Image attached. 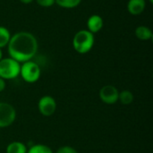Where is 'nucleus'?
<instances>
[{"mask_svg": "<svg viewBox=\"0 0 153 153\" xmlns=\"http://www.w3.org/2000/svg\"><path fill=\"white\" fill-rule=\"evenodd\" d=\"M11 36V32L6 27L0 26V48H3L8 45Z\"/></svg>", "mask_w": 153, "mask_h": 153, "instance_id": "12", "label": "nucleus"}, {"mask_svg": "<svg viewBox=\"0 0 153 153\" xmlns=\"http://www.w3.org/2000/svg\"><path fill=\"white\" fill-rule=\"evenodd\" d=\"M56 153H78L77 151L71 146H62L60 147Z\"/></svg>", "mask_w": 153, "mask_h": 153, "instance_id": "17", "label": "nucleus"}, {"mask_svg": "<svg viewBox=\"0 0 153 153\" xmlns=\"http://www.w3.org/2000/svg\"><path fill=\"white\" fill-rule=\"evenodd\" d=\"M100 100L107 105H114L118 101L119 91L113 85H105L100 91Z\"/></svg>", "mask_w": 153, "mask_h": 153, "instance_id": "7", "label": "nucleus"}, {"mask_svg": "<svg viewBox=\"0 0 153 153\" xmlns=\"http://www.w3.org/2000/svg\"><path fill=\"white\" fill-rule=\"evenodd\" d=\"M15 119V108L7 102H0V128L10 126L13 124Z\"/></svg>", "mask_w": 153, "mask_h": 153, "instance_id": "5", "label": "nucleus"}, {"mask_svg": "<svg viewBox=\"0 0 153 153\" xmlns=\"http://www.w3.org/2000/svg\"><path fill=\"white\" fill-rule=\"evenodd\" d=\"M149 1H150V3H151V4H153V0H149Z\"/></svg>", "mask_w": 153, "mask_h": 153, "instance_id": "21", "label": "nucleus"}, {"mask_svg": "<svg viewBox=\"0 0 153 153\" xmlns=\"http://www.w3.org/2000/svg\"><path fill=\"white\" fill-rule=\"evenodd\" d=\"M95 43V36L87 29L77 31L73 38V48L79 54L89 53Z\"/></svg>", "mask_w": 153, "mask_h": 153, "instance_id": "2", "label": "nucleus"}, {"mask_svg": "<svg viewBox=\"0 0 153 153\" xmlns=\"http://www.w3.org/2000/svg\"><path fill=\"white\" fill-rule=\"evenodd\" d=\"M55 3L61 8L73 9L77 7L82 3V0H55Z\"/></svg>", "mask_w": 153, "mask_h": 153, "instance_id": "13", "label": "nucleus"}, {"mask_svg": "<svg viewBox=\"0 0 153 153\" xmlns=\"http://www.w3.org/2000/svg\"><path fill=\"white\" fill-rule=\"evenodd\" d=\"M21 64L9 57L2 58L0 61V77L5 80H13L20 75Z\"/></svg>", "mask_w": 153, "mask_h": 153, "instance_id": "3", "label": "nucleus"}, {"mask_svg": "<svg viewBox=\"0 0 153 153\" xmlns=\"http://www.w3.org/2000/svg\"><path fill=\"white\" fill-rule=\"evenodd\" d=\"M87 30L92 34L100 31L104 26V20L99 14H92L87 20Z\"/></svg>", "mask_w": 153, "mask_h": 153, "instance_id": "8", "label": "nucleus"}, {"mask_svg": "<svg viewBox=\"0 0 153 153\" xmlns=\"http://www.w3.org/2000/svg\"><path fill=\"white\" fill-rule=\"evenodd\" d=\"M3 58V51H2V48H0V61L2 60Z\"/></svg>", "mask_w": 153, "mask_h": 153, "instance_id": "20", "label": "nucleus"}, {"mask_svg": "<svg viewBox=\"0 0 153 153\" xmlns=\"http://www.w3.org/2000/svg\"><path fill=\"white\" fill-rule=\"evenodd\" d=\"M27 153H53V152L48 145L34 144L27 151Z\"/></svg>", "mask_w": 153, "mask_h": 153, "instance_id": "15", "label": "nucleus"}, {"mask_svg": "<svg viewBox=\"0 0 153 153\" xmlns=\"http://www.w3.org/2000/svg\"><path fill=\"white\" fill-rule=\"evenodd\" d=\"M5 89V81L0 77V92H2Z\"/></svg>", "mask_w": 153, "mask_h": 153, "instance_id": "18", "label": "nucleus"}, {"mask_svg": "<svg viewBox=\"0 0 153 153\" xmlns=\"http://www.w3.org/2000/svg\"><path fill=\"white\" fill-rule=\"evenodd\" d=\"M37 38L29 31H18L11 36L7 45L9 56L20 64L31 60L38 52Z\"/></svg>", "mask_w": 153, "mask_h": 153, "instance_id": "1", "label": "nucleus"}, {"mask_svg": "<svg viewBox=\"0 0 153 153\" xmlns=\"http://www.w3.org/2000/svg\"><path fill=\"white\" fill-rule=\"evenodd\" d=\"M146 8V0H128L127 11L131 15H140Z\"/></svg>", "mask_w": 153, "mask_h": 153, "instance_id": "9", "label": "nucleus"}, {"mask_svg": "<svg viewBox=\"0 0 153 153\" xmlns=\"http://www.w3.org/2000/svg\"><path fill=\"white\" fill-rule=\"evenodd\" d=\"M27 147L21 142H13L6 147V153H27Z\"/></svg>", "mask_w": 153, "mask_h": 153, "instance_id": "11", "label": "nucleus"}, {"mask_svg": "<svg viewBox=\"0 0 153 153\" xmlns=\"http://www.w3.org/2000/svg\"><path fill=\"white\" fill-rule=\"evenodd\" d=\"M41 74V69L39 65L31 60L24 62L21 65L20 75L28 83H34L39 78Z\"/></svg>", "mask_w": 153, "mask_h": 153, "instance_id": "4", "label": "nucleus"}, {"mask_svg": "<svg viewBox=\"0 0 153 153\" xmlns=\"http://www.w3.org/2000/svg\"><path fill=\"white\" fill-rule=\"evenodd\" d=\"M38 108L39 113L44 117H51L55 114L56 110V100L49 96L46 95L39 99L38 103Z\"/></svg>", "mask_w": 153, "mask_h": 153, "instance_id": "6", "label": "nucleus"}, {"mask_svg": "<svg viewBox=\"0 0 153 153\" xmlns=\"http://www.w3.org/2000/svg\"><path fill=\"white\" fill-rule=\"evenodd\" d=\"M135 37L143 41H148L153 38L152 30L145 25H140L135 29Z\"/></svg>", "mask_w": 153, "mask_h": 153, "instance_id": "10", "label": "nucleus"}, {"mask_svg": "<svg viewBox=\"0 0 153 153\" xmlns=\"http://www.w3.org/2000/svg\"><path fill=\"white\" fill-rule=\"evenodd\" d=\"M36 3L41 7H51L55 4V0H35Z\"/></svg>", "mask_w": 153, "mask_h": 153, "instance_id": "16", "label": "nucleus"}, {"mask_svg": "<svg viewBox=\"0 0 153 153\" xmlns=\"http://www.w3.org/2000/svg\"><path fill=\"white\" fill-rule=\"evenodd\" d=\"M21 3H22V4H30V3H32L34 0H19Z\"/></svg>", "mask_w": 153, "mask_h": 153, "instance_id": "19", "label": "nucleus"}, {"mask_svg": "<svg viewBox=\"0 0 153 153\" xmlns=\"http://www.w3.org/2000/svg\"><path fill=\"white\" fill-rule=\"evenodd\" d=\"M118 100L123 105H130L134 101V94L130 91H122L119 92Z\"/></svg>", "mask_w": 153, "mask_h": 153, "instance_id": "14", "label": "nucleus"}]
</instances>
